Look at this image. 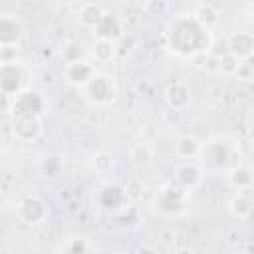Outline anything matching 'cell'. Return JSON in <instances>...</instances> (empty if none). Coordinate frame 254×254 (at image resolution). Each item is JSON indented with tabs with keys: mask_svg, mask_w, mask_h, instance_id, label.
<instances>
[{
	"mask_svg": "<svg viewBox=\"0 0 254 254\" xmlns=\"http://www.w3.org/2000/svg\"><path fill=\"white\" fill-rule=\"evenodd\" d=\"M189 194L190 190L181 187L175 181H169L167 185L161 187V190L157 192L155 200H153V208L165 216H177L183 214L187 210L189 204Z\"/></svg>",
	"mask_w": 254,
	"mask_h": 254,
	"instance_id": "obj_1",
	"label": "cell"
},
{
	"mask_svg": "<svg viewBox=\"0 0 254 254\" xmlns=\"http://www.w3.org/2000/svg\"><path fill=\"white\" fill-rule=\"evenodd\" d=\"M81 89H83V97L95 105L109 103L117 95V85H115L113 77L107 73H95L91 77V81Z\"/></svg>",
	"mask_w": 254,
	"mask_h": 254,
	"instance_id": "obj_2",
	"label": "cell"
},
{
	"mask_svg": "<svg viewBox=\"0 0 254 254\" xmlns=\"http://www.w3.org/2000/svg\"><path fill=\"white\" fill-rule=\"evenodd\" d=\"M26 81H28V71L24 67V64L10 62V64H2V77H0V85H2V93L4 97L10 95H18L20 91L26 89Z\"/></svg>",
	"mask_w": 254,
	"mask_h": 254,
	"instance_id": "obj_3",
	"label": "cell"
},
{
	"mask_svg": "<svg viewBox=\"0 0 254 254\" xmlns=\"http://www.w3.org/2000/svg\"><path fill=\"white\" fill-rule=\"evenodd\" d=\"M48 109V103L42 93L34 89H24L18 95H14L12 103V115H32V117H42Z\"/></svg>",
	"mask_w": 254,
	"mask_h": 254,
	"instance_id": "obj_4",
	"label": "cell"
},
{
	"mask_svg": "<svg viewBox=\"0 0 254 254\" xmlns=\"http://www.w3.org/2000/svg\"><path fill=\"white\" fill-rule=\"evenodd\" d=\"M18 216L28 226H38L48 218V204L38 194H28L18 204Z\"/></svg>",
	"mask_w": 254,
	"mask_h": 254,
	"instance_id": "obj_5",
	"label": "cell"
},
{
	"mask_svg": "<svg viewBox=\"0 0 254 254\" xmlns=\"http://www.w3.org/2000/svg\"><path fill=\"white\" fill-rule=\"evenodd\" d=\"M12 133L18 141L34 143L42 135V117L32 115H12Z\"/></svg>",
	"mask_w": 254,
	"mask_h": 254,
	"instance_id": "obj_6",
	"label": "cell"
},
{
	"mask_svg": "<svg viewBox=\"0 0 254 254\" xmlns=\"http://www.w3.org/2000/svg\"><path fill=\"white\" fill-rule=\"evenodd\" d=\"M95 73V65L87 60H75L64 65V79L73 87H85Z\"/></svg>",
	"mask_w": 254,
	"mask_h": 254,
	"instance_id": "obj_7",
	"label": "cell"
},
{
	"mask_svg": "<svg viewBox=\"0 0 254 254\" xmlns=\"http://www.w3.org/2000/svg\"><path fill=\"white\" fill-rule=\"evenodd\" d=\"M190 99H192V95H190V87H189L187 81L177 79V81H173L165 87V101L171 109L183 111L190 105Z\"/></svg>",
	"mask_w": 254,
	"mask_h": 254,
	"instance_id": "obj_8",
	"label": "cell"
},
{
	"mask_svg": "<svg viewBox=\"0 0 254 254\" xmlns=\"http://www.w3.org/2000/svg\"><path fill=\"white\" fill-rule=\"evenodd\" d=\"M226 50L230 54H234L240 60H246L250 56H254V34L248 30H240L234 32L228 40H226Z\"/></svg>",
	"mask_w": 254,
	"mask_h": 254,
	"instance_id": "obj_9",
	"label": "cell"
},
{
	"mask_svg": "<svg viewBox=\"0 0 254 254\" xmlns=\"http://www.w3.org/2000/svg\"><path fill=\"white\" fill-rule=\"evenodd\" d=\"M200 179H202V169H200L196 163H190V161L181 163V165L175 169V173H173V181L179 183L181 187L189 189V190L196 189L198 183H200Z\"/></svg>",
	"mask_w": 254,
	"mask_h": 254,
	"instance_id": "obj_10",
	"label": "cell"
},
{
	"mask_svg": "<svg viewBox=\"0 0 254 254\" xmlns=\"http://www.w3.org/2000/svg\"><path fill=\"white\" fill-rule=\"evenodd\" d=\"M93 34L97 38H107V40H119L123 36V26H121V20L113 14H107L101 18V22L93 28Z\"/></svg>",
	"mask_w": 254,
	"mask_h": 254,
	"instance_id": "obj_11",
	"label": "cell"
},
{
	"mask_svg": "<svg viewBox=\"0 0 254 254\" xmlns=\"http://www.w3.org/2000/svg\"><path fill=\"white\" fill-rule=\"evenodd\" d=\"M226 179L234 189L246 190V189H250L254 185V171L250 167H246V165H234L226 173Z\"/></svg>",
	"mask_w": 254,
	"mask_h": 254,
	"instance_id": "obj_12",
	"label": "cell"
},
{
	"mask_svg": "<svg viewBox=\"0 0 254 254\" xmlns=\"http://www.w3.org/2000/svg\"><path fill=\"white\" fill-rule=\"evenodd\" d=\"M20 36H22V24L10 14L2 16V20H0V44H18Z\"/></svg>",
	"mask_w": 254,
	"mask_h": 254,
	"instance_id": "obj_13",
	"label": "cell"
},
{
	"mask_svg": "<svg viewBox=\"0 0 254 254\" xmlns=\"http://www.w3.org/2000/svg\"><path fill=\"white\" fill-rule=\"evenodd\" d=\"M200 149H202V143L196 137H192V135H183L175 143V155L179 159H187V161L198 157Z\"/></svg>",
	"mask_w": 254,
	"mask_h": 254,
	"instance_id": "obj_14",
	"label": "cell"
},
{
	"mask_svg": "<svg viewBox=\"0 0 254 254\" xmlns=\"http://www.w3.org/2000/svg\"><path fill=\"white\" fill-rule=\"evenodd\" d=\"M103 16H105V10H103L101 4H97V2H85V4L79 8V22H81V26H85V28H95V26L101 22Z\"/></svg>",
	"mask_w": 254,
	"mask_h": 254,
	"instance_id": "obj_15",
	"label": "cell"
},
{
	"mask_svg": "<svg viewBox=\"0 0 254 254\" xmlns=\"http://www.w3.org/2000/svg\"><path fill=\"white\" fill-rule=\"evenodd\" d=\"M192 14H194V18H196L204 28H208V30H212V28L218 26V22H220V12H218V8L212 6V4H208V2L198 4Z\"/></svg>",
	"mask_w": 254,
	"mask_h": 254,
	"instance_id": "obj_16",
	"label": "cell"
},
{
	"mask_svg": "<svg viewBox=\"0 0 254 254\" xmlns=\"http://www.w3.org/2000/svg\"><path fill=\"white\" fill-rule=\"evenodd\" d=\"M228 210L234 218H248L254 210V202L244 192H238L228 200Z\"/></svg>",
	"mask_w": 254,
	"mask_h": 254,
	"instance_id": "obj_17",
	"label": "cell"
},
{
	"mask_svg": "<svg viewBox=\"0 0 254 254\" xmlns=\"http://www.w3.org/2000/svg\"><path fill=\"white\" fill-rule=\"evenodd\" d=\"M115 40H107V38H97L95 42H93V50H91V54H93V58H95V62H101V64H105V62H111L113 58H115Z\"/></svg>",
	"mask_w": 254,
	"mask_h": 254,
	"instance_id": "obj_18",
	"label": "cell"
},
{
	"mask_svg": "<svg viewBox=\"0 0 254 254\" xmlns=\"http://www.w3.org/2000/svg\"><path fill=\"white\" fill-rule=\"evenodd\" d=\"M240 64H242V60L236 58L234 54H230L228 50L222 52V54L216 58V67H218V71H220L222 75H236L238 69H240Z\"/></svg>",
	"mask_w": 254,
	"mask_h": 254,
	"instance_id": "obj_19",
	"label": "cell"
},
{
	"mask_svg": "<svg viewBox=\"0 0 254 254\" xmlns=\"http://www.w3.org/2000/svg\"><path fill=\"white\" fill-rule=\"evenodd\" d=\"M115 167V159L111 153L107 151H97L93 157H91V169L97 173V175H107L111 173Z\"/></svg>",
	"mask_w": 254,
	"mask_h": 254,
	"instance_id": "obj_20",
	"label": "cell"
},
{
	"mask_svg": "<svg viewBox=\"0 0 254 254\" xmlns=\"http://www.w3.org/2000/svg\"><path fill=\"white\" fill-rule=\"evenodd\" d=\"M129 157H131V161H133L135 165L147 167V165L153 161V147H151L149 143H137V145L131 147Z\"/></svg>",
	"mask_w": 254,
	"mask_h": 254,
	"instance_id": "obj_21",
	"label": "cell"
},
{
	"mask_svg": "<svg viewBox=\"0 0 254 254\" xmlns=\"http://www.w3.org/2000/svg\"><path fill=\"white\" fill-rule=\"evenodd\" d=\"M123 190H125V196H127V200H131V202H137V200H141V198L145 196V190H147V187H145V183H143L141 179H129V181L123 185Z\"/></svg>",
	"mask_w": 254,
	"mask_h": 254,
	"instance_id": "obj_22",
	"label": "cell"
},
{
	"mask_svg": "<svg viewBox=\"0 0 254 254\" xmlns=\"http://www.w3.org/2000/svg\"><path fill=\"white\" fill-rule=\"evenodd\" d=\"M62 250L71 252V254H81V252L93 250V246H91V242H89L87 238H83V236H73V238H69V240L62 246Z\"/></svg>",
	"mask_w": 254,
	"mask_h": 254,
	"instance_id": "obj_23",
	"label": "cell"
},
{
	"mask_svg": "<svg viewBox=\"0 0 254 254\" xmlns=\"http://www.w3.org/2000/svg\"><path fill=\"white\" fill-rule=\"evenodd\" d=\"M62 58L65 64L75 62V60H83V46L79 42H67L62 48Z\"/></svg>",
	"mask_w": 254,
	"mask_h": 254,
	"instance_id": "obj_24",
	"label": "cell"
},
{
	"mask_svg": "<svg viewBox=\"0 0 254 254\" xmlns=\"http://www.w3.org/2000/svg\"><path fill=\"white\" fill-rule=\"evenodd\" d=\"M167 10H169L167 0H147L145 4V12L149 16H165Z\"/></svg>",
	"mask_w": 254,
	"mask_h": 254,
	"instance_id": "obj_25",
	"label": "cell"
},
{
	"mask_svg": "<svg viewBox=\"0 0 254 254\" xmlns=\"http://www.w3.org/2000/svg\"><path fill=\"white\" fill-rule=\"evenodd\" d=\"M62 169H64V163H62L60 157H46V161H44V171H46L48 177H58V175L62 173Z\"/></svg>",
	"mask_w": 254,
	"mask_h": 254,
	"instance_id": "obj_26",
	"label": "cell"
},
{
	"mask_svg": "<svg viewBox=\"0 0 254 254\" xmlns=\"http://www.w3.org/2000/svg\"><path fill=\"white\" fill-rule=\"evenodd\" d=\"M16 58H18V44H2V48H0V60H2V64L16 62Z\"/></svg>",
	"mask_w": 254,
	"mask_h": 254,
	"instance_id": "obj_27",
	"label": "cell"
},
{
	"mask_svg": "<svg viewBox=\"0 0 254 254\" xmlns=\"http://www.w3.org/2000/svg\"><path fill=\"white\" fill-rule=\"evenodd\" d=\"M163 119H165L167 123H171V125H175V123L179 121V111H177V109H171V107H169V111H165V115H163Z\"/></svg>",
	"mask_w": 254,
	"mask_h": 254,
	"instance_id": "obj_28",
	"label": "cell"
},
{
	"mask_svg": "<svg viewBox=\"0 0 254 254\" xmlns=\"http://www.w3.org/2000/svg\"><path fill=\"white\" fill-rule=\"evenodd\" d=\"M242 62H244V64L254 71V56H250V58H246V60H242Z\"/></svg>",
	"mask_w": 254,
	"mask_h": 254,
	"instance_id": "obj_29",
	"label": "cell"
},
{
	"mask_svg": "<svg viewBox=\"0 0 254 254\" xmlns=\"http://www.w3.org/2000/svg\"><path fill=\"white\" fill-rule=\"evenodd\" d=\"M248 139H250V141H252V143H254V127H252V129H250V131H248Z\"/></svg>",
	"mask_w": 254,
	"mask_h": 254,
	"instance_id": "obj_30",
	"label": "cell"
},
{
	"mask_svg": "<svg viewBox=\"0 0 254 254\" xmlns=\"http://www.w3.org/2000/svg\"><path fill=\"white\" fill-rule=\"evenodd\" d=\"M246 250H254V244H248V248Z\"/></svg>",
	"mask_w": 254,
	"mask_h": 254,
	"instance_id": "obj_31",
	"label": "cell"
},
{
	"mask_svg": "<svg viewBox=\"0 0 254 254\" xmlns=\"http://www.w3.org/2000/svg\"><path fill=\"white\" fill-rule=\"evenodd\" d=\"M252 14H254V10H252Z\"/></svg>",
	"mask_w": 254,
	"mask_h": 254,
	"instance_id": "obj_32",
	"label": "cell"
}]
</instances>
